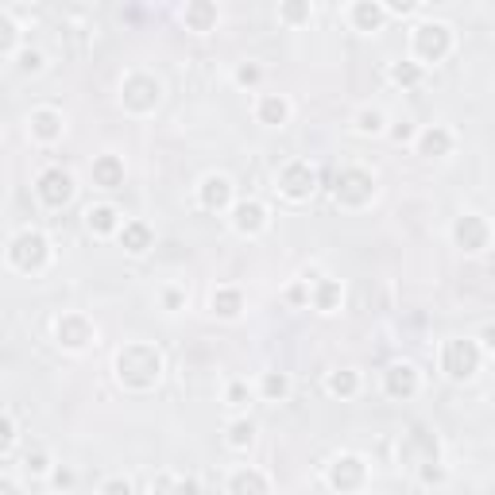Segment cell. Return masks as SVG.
Returning a JSON list of instances; mask_svg holds the SVG:
<instances>
[{
  "instance_id": "cell-32",
  "label": "cell",
  "mask_w": 495,
  "mask_h": 495,
  "mask_svg": "<svg viewBox=\"0 0 495 495\" xmlns=\"http://www.w3.org/2000/svg\"><path fill=\"white\" fill-rule=\"evenodd\" d=\"M279 20L286 28H302V23L314 20V4L310 0H286V4H279Z\"/></svg>"
},
{
  "instance_id": "cell-31",
  "label": "cell",
  "mask_w": 495,
  "mask_h": 495,
  "mask_svg": "<svg viewBox=\"0 0 495 495\" xmlns=\"http://www.w3.org/2000/svg\"><path fill=\"white\" fill-rule=\"evenodd\" d=\"M259 395L267 402H283L291 395V375L286 372H264V380H259Z\"/></svg>"
},
{
  "instance_id": "cell-3",
  "label": "cell",
  "mask_w": 495,
  "mask_h": 495,
  "mask_svg": "<svg viewBox=\"0 0 495 495\" xmlns=\"http://www.w3.org/2000/svg\"><path fill=\"white\" fill-rule=\"evenodd\" d=\"M8 264L23 271V275H39L50 264V240L47 232L39 229H20L16 237L8 240Z\"/></svg>"
},
{
  "instance_id": "cell-47",
  "label": "cell",
  "mask_w": 495,
  "mask_h": 495,
  "mask_svg": "<svg viewBox=\"0 0 495 495\" xmlns=\"http://www.w3.org/2000/svg\"><path fill=\"white\" fill-rule=\"evenodd\" d=\"M0 495H23V488L16 484V476H4V480H0Z\"/></svg>"
},
{
  "instance_id": "cell-20",
  "label": "cell",
  "mask_w": 495,
  "mask_h": 495,
  "mask_svg": "<svg viewBox=\"0 0 495 495\" xmlns=\"http://www.w3.org/2000/svg\"><path fill=\"white\" fill-rule=\"evenodd\" d=\"M229 495H271V476L264 468L244 464L229 476Z\"/></svg>"
},
{
  "instance_id": "cell-13",
  "label": "cell",
  "mask_w": 495,
  "mask_h": 495,
  "mask_svg": "<svg viewBox=\"0 0 495 495\" xmlns=\"http://www.w3.org/2000/svg\"><path fill=\"white\" fill-rule=\"evenodd\" d=\"M383 391H387V399L407 402V399H414V395L422 391V372L414 368L410 360L387 364V372H383Z\"/></svg>"
},
{
  "instance_id": "cell-36",
  "label": "cell",
  "mask_w": 495,
  "mask_h": 495,
  "mask_svg": "<svg viewBox=\"0 0 495 495\" xmlns=\"http://www.w3.org/2000/svg\"><path fill=\"white\" fill-rule=\"evenodd\" d=\"M0 429H4V441H0V453H4V457H12V449H16V441H20L16 414H12V410H4V418H0Z\"/></svg>"
},
{
  "instance_id": "cell-8",
  "label": "cell",
  "mask_w": 495,
  "mask_h": 495,
  "mask_svg": "<svg viewBox=\"0 0 495 495\" xmlns=\"http://www.w3.org/2000/svg\"><path fill=\"white\" fill-rule=\"evenodd\" d=\"M325 480H329V488L337 495H353L368 484V461L356 457V453H341V457H333L329 468H325Z\"/></svg>"
},
{
  "instance_id": "cell-40",
  "label": "cell",
  "mask_w": 495,
  "mask_h": 495,
  "mask_svg": "<svg viewBox=\"0 0 495 495\" xmlns=\"http://www.w3.org/2000/svg\"><path fill=\"white\" fill-rule=\"evenodd\" d=\"M286 302H291V306H310V279H294L291 291H286Z\"/></svg>"
},
{
  "instance_id": "cell-12",
  "label": "cell",
  "mask_w": 495,
  "mask_h": 495,
  "mask_svg": "<svg viewBox=\"0 0 495 495\" xmlns=\"http://www.w3.org/2000/svg\"><path fill=\"white\" fill-rule=\"evenodd\" d=\"M429 461H441V446H437V437L429 434V429L422 426H414L407 437H402V446H399V464H407V468H422Z\"/></svg>"
},
{
  "instance_id": "cell-18",
  "label": "cell",
  "mask_w": 495,
  "mask_h": 495,
  "mask_svg": "<svg viewBox=\"0 0 495 495\" xmlns=\"http://www.w3.org/2000/svg\"><path fill=\"white\" fill-rule=\"evenodd\" d=\"M182 23H186V32L210 35V32H217V23H220V8L213 4V0H190V4L182 8Z\"/></svg>"
},
{
  "instance_id": "cell-45",
  "label": "cell",
  "mask_w": 495,
  "mask_h": 495,
  "mask_svg": "<svg viewBox=\"0 0 495 495\" xmlns=\"http://www.w3.org/2000/svg\"><path fill=\"white\" fill-rule=\"evenodd\" d=\"M387 132H391V140H395V143H410V140H418V132H414V124H410V121H402V124H391Z\"/></svg>"
},
{
  "instance_id": "cell-48",
  "label": "cell",
  "mask_w": 495,
  "mask_h": 495,
  "mask_svg": "<svg viewBox=\"0 0 495 495\" xmlns=\"http://www.w3.org/2000/svg\"><path fill=\"white\" fill-rule=\"evenodd\" d=\"M480 348H484V353H495V325H488V329L480 333Z\"/></svg>"
},
{
  "instance_id": "cell-27",
  "label": "cell",
  "mask_w": 495,
  "mask_h": 495,
  "mask_svg": "<svg viewBox=\"0 0 495 495\" xmlns=\"http://www.w3.org/2000/svg\"><path fill=\"white\" fill-rule=\"evenodd\" d=\"M325 391H329L333 399H356V391H360V372H356V368H337V372H329V380H325Z\"/></svg>"
},
{
  "instance_id": "cell-15",
  "label": "cell",
  "mask_w": 495,
  "mask_h": 495,
  "mask_svg": "<svg viewBox=\"0 0 495 495\" xmlns=\"http://www.w3.org/2000/svg\"><path fill=\"white\" fill-rule=\"evenodd\" d=\"M229 220H232V229H237L240 237H259V232L267 229V205L256 202V198H244L229 210Z\"/></svg>"
},
{
  "instance_id": "cell-1",
  "label": "cell",
  "mask_w": 495,
  "mask_h": 495,
  "mask_svg": "<svg viewBox=\"0 0 495 495\" xmlns=\"http://www.w3.org/2000/svg\"><path fill=\"white\" fill-rule=\"evenodd\" d=\"M112 372L128 391H151L163 380V353L148 341H132L112 356Z\"/></svg>"
},
{
  "instance_id": "cell-35",
  "label": "cell",
  "mask_w": 495,
  "mask_h": 495,
  "mask_svg": "<svg viewBox=\"0 0 495 495\" xmlns=\"http://www.w3.org/2000/svg\"><path fill=\"white\" fill-rule=\"evenodd\" d=\"M50 468H55V464H50V453L43 446L32 449L28 457H23V472H32V476H50Z\"/></svg>"
},
{
  "instance_id": "cell-44",
  "label": "cell",
  "mask_w": 495,
  "mask_h": 495,
  "mask_svg": "<svg viewBox=\"0 0 495 495\" xmlns=\"http://www.w3.org/2000/svg\"><path fill=\"white\" fill-rule=\"evenodd\" d=\"M182 306H186V291L166 286V291H163V310H171V314H175V310H182Z\"/></svg>"
},
{
  "instance_id": "cell-10",
  "label": "cell",
  "mask_w": 495,
  "mask_h": 495,
  "mask_svg": "<svg viewBox=\"0 0 495 495\" xmlns=\"http://www.w3.org/2000/svg\"><path fill=\"white\" fill-rule=\"evenodd\" d=\"M55 341L67 348V353H86V348L97 341V325L89 321L86 314L70 310V314H62V318L55 321Z\"/></svg>"
},
{
  "instance_id": "cell-11",
  "label": "cell",
  "mask_w": 495,
  "mask_h": 495,
  "mask_svg": "<svg viewBox=\"0 0 495 495\" xmlns=\"http://www.w3.org/2000/svg\"><path fill=\"white\" fill-rule=\"evenodd\" d=\"M453 244L461 248L464 256H480L488 252L491 244V225L480 213H461L457 220H453Z\"/></svg>"
},
{
  "instance_id": "cell-6",
  "label": "cell",
  "mask_w": 495,
  "mask_h": 495,
  "mask_svg": "<svg viewBox=\"0 0 495 495\" xmlns=\"http://www.w3.org/2000/svg\"><path fill=\"white\" fill-rule=\"evenodd\" d=\"M333 202L341 210H364V205L375 202V175L364 171V166H345L333 178Z\"/></svg>"
},
{
  "instance_id": "cell-19",
  "label": "cell",
  "mask_w": 495,
  "mask_h": 495,
  "mask_svg": "<svg viewBox=\"0 0 495 495\" xmlns=\"http://www.w3.org/2000/svg\"><path fill=\"white\" fill-rule=\"evenodd\" d=\"M28 128H32V140L39 143H58L62 132H67V116L58 109H35L28 116Z\"/></svg>"
},
{
  "instance_id": "cell-43",
  "label": "cell",
  "mask_w": 495,
  "mask_h": 495,
  "mask_svg": "<svg viewBox=\"0 0 495 495\" xmlns=\"http://www.w3.org/2000/svg\"><path fill=\"white\" fill-rule=\"evenodd\" d=\"M387 16H414L418 12V0H383Z\"/></svg>"
},
{
  "instance_id": "cell-2",
  "label": "cell",
  "mask_w": 495,
  "mask_h": 495,
  "mask_svg": "<svg viewBox=\"0 0 495 495\" xmlns=\"http://www.w3.org/2000/svg\"><path fill=\"white\" fill-rule=\"evenodd\" d=\"M410 55L418 67H437L453 55V28L446 20H422L410 35Z\"/></svg>"
},
{
  "instance_id": "cell-21",
  "label": "cell",
  "mask_w": 495,
  "mask_h": 495,
  "mask_svg": "<svg viewBox=\"0 0 495 495\" xmlns=\"http://www.w3.org/2000/svg\"><path fill=\"white\" fill-rule=\"evenodd\" d=\"M341 302H345L341 279H314V283H310V306H314L318 314H337Z\"/></svg>"
},
{
  "instance_id": "cell-26",
  "label": "cell",
  "mask_w": 495,
  "mask_h": 495,
  "mask_svg": "<svg viewBox=\"0 0 495 495\" xmlns=\"http://www.w3.org/2000/svg\"><path fill=\"white\" fill-rule=\"evenodd\" d=\"M244 291L240 286H217L213 291V298H210V310L220 318V321H237L240 314H244Z\"/></svg>"
},
{
  "instance_id": "cell-34",
  "label": "cell",
  "mask_w": 495,
  "mask_h": 495,
  "mask_svg": "<svg viewBox=\"0 0 495 495\" xmlns=\"http://www.w3.org/2000/svg\"><path fill=\"white\" fill-rule=\"evenodd\" d=\"M43 67H47V58H43V50H35V47H23L16 55V70L20 74H43Z\"/></svg>"
},
{
  "instance_id": "cell-24",
  "label": "cell",
  "mask_w": 495,
  "mask_h": 495,
  "mask_svg": "<svg viewBox=\"0 0 495 495\" xmlns=\"http://www.w3.org/2000/svg\"><path fill=\"white\" fill-rule=\"evenodd\" d=\"M89 175H94V186H101V190H121L124 186V159L121 155H97Z\"/></svg>"
},
{
  "instance_id": "cell-4",
  "label": "cell",
  "mask_w": 495,
  "mask_h": 495,
  "mask_svg": "<svg viewBox=\"0 0 495 495\" xmlns=\"http://www.w3.org/2000/svg\"><path fill=\"white\" fill-rule=\"evenodd\" d=\"M159 101H163V82L155 74H148V70H132L121 82V105H124V112L151 116L155 109H159Z\"/></svg>"
},
{
  "instance_id": "cell-7",
  "label": "cell",
  "mask_w": 495,
  "mask_h": 495,
  "mask_svg": "<svg viewBox=\"0 0 495 495\" xmlns=\"http://www.w3.org/2000/svg\"><path fill=\"white\" fill-rule=\"evenodd\" d=\"M275 190L283 194L286 202H310L318 194V171L306 159L283 163L279 166V178H275Z\"/></svg>"
},
{
  "instance_id": "cell-38",
  "label": "cell",
  "mask_w": 495,
  "mask_h": 495,
  "mask_svg": "<svg viewBox=\"0 0 495 495\" xmlns=\"http://www.w3.org/2000/svg\"><path fill=\"white\" fill-rule=\"evenodd\" d=\"M414 472H418L422 484H446V480H449V472H446V464H441V461H429L422 468H414Z\"/></svg>"
},
{
  "instance_id": "cell-33",
  "label": "cell",
  "mask_w": 495,
  "mask_h": 495,
  "mask_svg": "<svg viewBox=\"0 0 495 495\" xmlns=\"http://www.w3.org/2000/svg\"><path fill=\"white\" fill-rule=\"evenodd\" d=\"M353 128L360 136H383L387 132V116H383V109H360Z\"/></svg>"
},
{
  "instance_id": "cell-16",
  "label": "cell",
  "mask_w": 495,
  "mask_h": 495,
  "mask_svg": "<svg viewBox=\"0 0 495 495\" xmlns=\"http://www.w3.org/2000/svg\"><path fill=\"white\" fill-rule=\"evenodd\" d=\"M453 132L446 124H429L418 132V140H414V148H418L422 159H446V155H453Z\"/></svg>"
},
{
  "instance_id": "cell-22",
  "label": "cell",
  "mask_w": 495,
  "mask_h": 495,
  "mask_svg": "<svg viewBox=\"0 0 495 495\" xmlns=\"http://www.w3.org/2000/svg\"><path fill=\"white\" fill-rule=\"evenodd\" d=\"M86 229L94 232V237H116V232L124 229V217H121L116 205L101 202V205H89L86 210Z\"/></svg>"
},
{
  "instance_id": "cell-37",
  "label": "cell",
  "mask_w": 495,
  "mask_h": 495,
  "mask_svg": "<svg viewBox=\"0 0 495 495\" xmlns=\"http://www.w3.org/2000/svg\"><path fill=\"white\" fill-rule=\"evenodd\" d=\"M259 82H264V67H259V62H240V67H237V86L240 89H256Z\"/></svg>"
},
{
  "instance_id": "cell-28",
  "label": "cell",
  "mask_w": 495,
  "mask_h": 495,
  "mask_svg": "<svg viewBox=\"0 0 495 495\" xmlns=\"http://www.w3.org/2000/svg\"><path fill=\"white\" fill-rule=\"evenodd\" d=\"M391 82H395L399 89H418L422 86V77H426V67H418L414 58H399V62H391Z\"/></svg>"
},
{
  "instance_id": "cell-25",
  "label": "cell",
  "mask_w": 495,
  "mask_h": 495,
  "mask_svg": "<svg viewBox=\"0 0 495 495\" xmlns=\"http://www.w3.org/2000/svg\"><path fill=\"white\" fill-rule=\"evenodd\" d=\"M256 121L264 128H286V121H291V101L283 94H264L256 101Z\"/></svg>"
},
{
  "instance_id": "cell-39",
  "label": "cell",
  "mask_w": 495,
  "mask_h": 495,
  "mask_svg": "<svg viewBox=\"0 0 495 495\" xmlns=\"http://www.w3.org/2000/svg\"><path fill=\"white\" fill-rule=\"evenodd\" d=\"M248 399H252V387H248L244 380H232L225 387V402H229V407H248Z\"/></svg>"
},
{
  "instance_id": "cell-42",
  "label": "cell",
  "mask_w": 495,
  "mask_h": 495,
  "mask_svg": "<svg viewBox=\"0 0 495 495\" xmlns=\"http://www.w3.org/2000/svg\"><path fill=\"white\" fill-rule=\"evenodd\" d=\"M101 495H136V488H132V480L112 476V480H105V484H101Z\"/></svg>"
},
{
  "instance_id": "cell-14",
  "label": "cell",
  "mask_w": 495,
  "mask_h": 495,
  "mask_svg": "<svg viewBox=\"0 0 495 495\" xmlns=\"http://www.w3.org/2000/svg\"><path fill=\"white\" fill-rule=\"evenodd\" d=\"M198 202L205 213H229L237 205V190H232L229 175H205L198 186Z\"/></svg>"
},
{
  "instance_id": "cell-5",
  "label": "cell",
  "mask_w": 495,
  "mask_h": 495,
  "mask_svg": "<svg viewBox=\"0 0 495 495\" xmlns=\"http://www.w3.org/2000/svg\"><path fill=\"white\" fill-rule=\"evenodd\" d=\"M480 360H484V348H480V341H472V337H449V341L441 345V372H446L453 383L472 380L480 372Z\"/></svg>"
},
{
  "instance_id": "cell-29",
  "label": "cell",
  "mask_w": 495,
  "mask_h": 495,
  "mask_svg": "<svg viewBox=\"0 0 495 495\" xmlns=\"http://www.w3.org/2000/svg\"><path fill=\"white\" fill-rule=\"evenodd\" d=\"M20 23L12 20V12L8 8H0V55L4 58H16L20 55Z\"/></svg>"
},
{
  "instance_id": "cell-30",
  "label": "cell",
  "mask_w": 495,
  "mask_h": 495,
  "mask_svg": "<svg viewBox=\"0 0 495 495\" xmlns=\"http://www.w3.org/2000/svg\"><path fill=\"white\" fill-rule=\"evenodd\" d=\"M225 441H229V449H237V453L252 449V441H256V422H252V418H232V422L225 426Z\"/></svg>"
},
{
  "instance_id": "cell-9",
  "label": "cell",
  "mask_w": 495,
  "mask_h": 495,
  "mask_svg": "<svg viewBox=\"0 0 495 495\" xmlns=\"http://www.w3.org/2000/svg\"><path fill=\"white\" fill-rule=\"evenodd\" d=\"M74 175L67 166H47L43 175L35 178V198L47 205V210H62V205H70L74 198Z\"/></svg>"
},
{
  "instance_id": "cell-17",
  "label": "cell",
  "mask_w": 495,
  "mask_h": 495,
  "mask_svg": "<svg viewBox=\"0 0 495 495\" xmlns=\"http://www.w3.org/2000/svg\"><path fill=\"white\" fill-rule=\"evenodd\" d=\"M387 8H383V0H356L353 8H348V23H353L356 32L364 35H372V32H383V23H387Z\"/></svg>"
},
{
  "instance_id": "cell-23",
  "label": "cell",
  "mask_w": 495,
  "mask_h": 495,
  "mask_svg": "<svg viewBox=\"0 0 495 495\" xmlns=\"http://www.w3.org/2000/svg\"><path fill=\"white\" fill-rule=\"evenodd\" d=\"M116 244H121L128 256H148L155 244V232L148 220H124V229L116 232Z\"/></svg>"
},
{
  "instance_id": "cell-46",
  "label": "cell",
  "mask_w": 495,
  "mask_h": 495,
  "mask_svg": "<svg viewBox=\"0 0 495 495\" xmlns=\"http://www.w3.org/2000/svg\"><path fill=\"white\" fill-rule=\"evenodd\" d=\"M171 495H202V484L194 476H186V480H175V491Z\"/></svg>"
},
{
  "instance_id": "cell-41",
  "label": "cell",
  "mask_w": 495,
  "mask_h": 495,
  "mask_svg": "<svg viewBox=\"0 0 495 495\" xmlns=\"http://www.w3.org/2000/svg\"><path fill=\"white\" fill-rule=\"evenodd\" d=\"M74 468H67V464H55V468H50V484H55L58 491H67V488H74Z\"/></svg>"
}]
</instances>
